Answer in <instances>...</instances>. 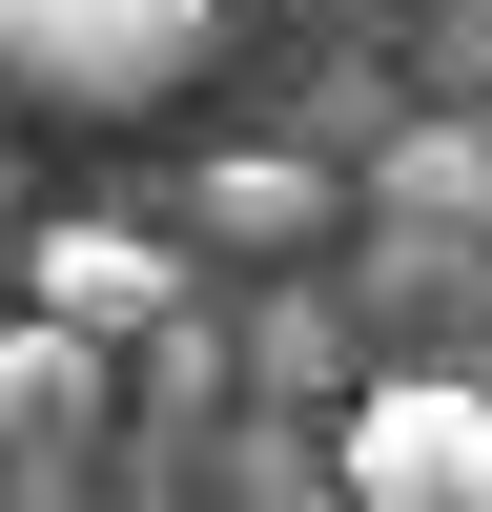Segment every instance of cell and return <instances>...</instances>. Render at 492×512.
Instances as JSON below:
<instances>
[{"mask_svg": "<svg viewBox=\"0 0 492 512\" xmlns=\"http://www.w3.org/2000/svg\"><path fill=\"white\" fill-rule=\"evenodd\" d=\"M21 308H62V328H103V349H144V328L185 308V246L82 205V226H41V246H21Z\"/></svg>", "mask_w": 492, "mask_h": 512, "instance_id": "cell-4", "label": "cell"}, {"mask_svg": "<svg viewBox=\"0 0 492 512\" xmlns=\"http://www.w3.org/2000/svg\"><path fill=\"white\" fill-rule=\"evenodd\" d=\"M226 0H0V82L41 123H144L164 82H205Z\"/></svg>", "mask_w": 492, "mask_h": 512, "instance_id": "cell-1", "label": "cell"}, {"mask_svg": "<svg viewBox=\"0 0 492 512\" xmlns=\"http://www.w3.org/2000/svg\"><path fill=\"white\" fill-rule=\"evenodd\" d=\"M103 410H123V349H103V328H62V308H21V328H0V472H41V492H62L82 451H103Z\"/></svg>", "mask_w": 492, "mask_h": 512, "instance_id": "cell-3", "label": "cell"}, {"mask_svg": "<svg viewBox=\"0 0 492 512\" xmlns=\"http://www.w3.org/2000/svg\"><path fill=\"white\" fill-rule=\"evenodd\" d=\"M185 246H205V267H287V246H328V164H267V144L205 164V185H185Z\"/></svg>", "mask_w": 492, "mask_h": 512, "instance_id": "cell-5", "label": "cell"}, {"mask_svg": "<svg viewBox=\"0 0 492 512\" xmlns=\"http://www.w3.org/2000/svg\"><path fill=\"white\" fill-rule=\"evenodd\" d=\"M328 492L349 512H492V369H369L328 410Z\"/></svg>", "mask_w": 492, "mask_h": 512, "instance_id": "cell-2", "label": "cell"}, {"mask_svg": "<svg viewBox=\"0 0 492 512\" xmlns=\"http://www.w3.org/2000/svg\"><path fill=\"white\" fill-rule=\"evenodd\" d=\"M390 226H492V144L472 123H410L390 144Z\"/></svg>", "mask_w": 492, "mask_h": 512, "instance_id": "cell-6", "label": "cell"}]
</instances>
